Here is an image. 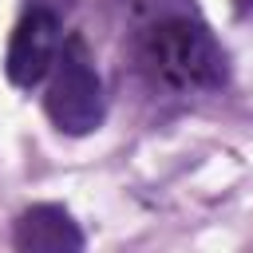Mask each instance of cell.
<instances>
[{"label": "cell", "mask_w": 253, "mask_h": 253, "mask_svg": "<svg viewBox=\"0 0 253 253\" xmlns=\"http://www.w3.org/2000/svg\"><path fill=\"white\" fill-rule=\"evenodd\" d=\"M134 55L142 75L174 95H202L221 91L229 83V55L217 36L190 12H166L150 20L138 40Z\"/></svg>", "instance_id": "6da1fadb"}, {"label": "cell", "mask_w": 253, "mask_h": 253, "mask_svg": "<svg viewBox=\"0 0 253 253\" xmlns=\"http://www.w3.org/2000/svg\"><path fill=\"white\" fill-rule=\"evenodd\" d=\"M43 111L63 134H91L107 119V91L95 71V55L83 36H67L51 71H47V91H43Z\"/></svg>", "instance_id": "7a4b0ae2"}, {"label": "cell", "mask_w": 253, "mask_h": 253, "mask_svg": "<svg viewBox=\"0 0 253 253\" xmlns=\"http://www.w3.org/2000/svg\"><path fill=\"white\" fill-rule=\"evenodd\" d=\"M71 0H28L12 40H8V55H4V71L16 87L32 91L47 79L59 47H63V16H67Z\"/></svg>", "instance_id": "3957f363"}, {"label": "cell", "mask_w": 253, "mask_h": 253, "mask_svg": "<svg viewBox=\"0 0 253 253\" xmlns=\"http://www.w3.org/2000/svg\"><path fill=\"white\" fill-rule=\"evenodd\" d=\"M12 245L28 249V253H63V249H83V233L63 206L40 202L16 217Z\"/></svg>", "instance_id": "277c9868"}, {"label": "cell", "mask_w": 253, "mask_h": 253, "mask_svg": "<svg viewBox=\"0 0 253 253\" xmlns=\"http://www.w3.org/2000/svg\"><path fill=\"white\" fill-rule=\"evenodd\" d=\"M237 12L249 20V16H253V0H237Z\"/></svg>", "instance_id": "5b68a950"}]
</instances>
